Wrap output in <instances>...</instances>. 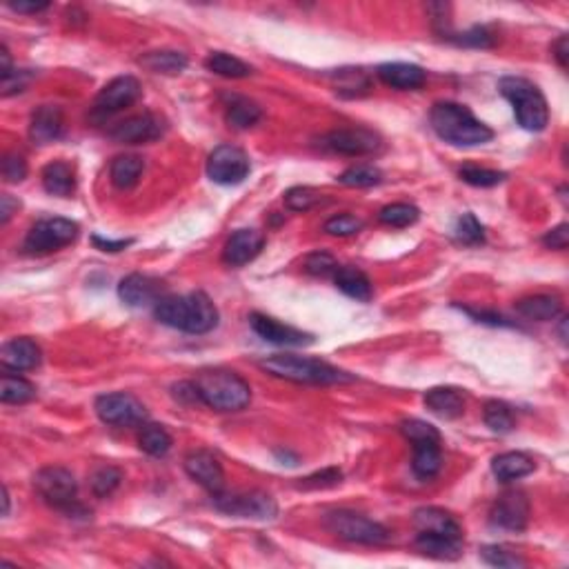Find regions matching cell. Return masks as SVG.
Listing matches in <instances>:
<instances>
[{
    "label": "cell",
    "instance_id": "6da1fadb",
    "mask_svg": "<svg viewBox=\"0 0 569 569\" xmlns=\"http://www.w3.org/2000/svg\"><path fill=\"white\" fill-rule=\"evenodd\" d=\"M163 325L185 334H207L218 325V309L207 294L191 292L187 296H165L154 308Z\"/></svg>",
    "mask_w": 569,
    "mask_h": 569
},
{
    "label": "cell",
    "instance_id": "7a4b0ae2",
    "mask_svg": "<svg viewBox=\"0 0 569 569\" xmlns=\"http://www.w3.org/2000/svg\"><path fill=\"white\" fill-rule=\"evenodd\" d=\"M432 129L440 140L456 147L485 145L494 138V131L480 122L465 105L436 103L430 113Z\"/></svg>",
    "mask_w": 569,
    "mask_h": 569
},
{
    "label": "cell",
    "instance_id": "3957f363",
    "mask_svg": "<svg viewBox=\"0 0 569 569\" xmlns=\"http://www.w3.org/2000/svg\"><path fill=\"white\" fill-rule=\"evenodd\" d=\"M261 370L276 378L292 380V383H308V385H336V383H352L354 376L339 367L330 365L325 361L308 356H294V354H276V356L265 358L258 362Z\"/></svg>",
    "mask_w": 569,
    "mask_h": 569
},
{
    "label": "cell",
    "instance_id": "277c9868",
    "mask_svg": "<svg viewBox=\"0 0 569 569\" xmlns=\"http://www.w3.org/2000/svg\"><path fill=\"white\" fill-rule=\"evenodd\" d=\"M200 405L216 411L245 409L252 401V389L247 380L230 370H203L194 380Z\"/></svg>",
    "mask_w": 569,
    "mask_h": 569
},
{
    "label": "cell",
    "instance_id": "5b68a950",
    "mask_svg": "<svg viewBox=\"0 0 569 569\" xmlns=\"http://www.w3.org/2000/svg\"><path fill=\"white\" fill-rule=\"evenodd\" d=\"M498 90L511 103L516 121L527 131H542L550 122V107L542 91L527 78L505 76L498 82Z\"/></svg>",
    "mask_w": 569,
    "mask_h": 569
},
{
    "label": "cell",
    "instance_id": "8992f818",
    "mask_svg": "<svg viewBox=\"0 0 569 569\" xmlns=\"http://www.w3.org/2000/svg\"><path fill=\"white\" fill-rule=\"evenodd\" d=\"M325 527L334 536L347 542H358V545H385V542H389V532L383 525L374 523V520L356 514V511H330L325 516Z\"/></svg>",
    "mask_w": 569,
    "mask_h": 569
},
{
    "label": "cell",
    "instance_id": "52a82bcc",
    "mask_svg": "<svg viewBox=\"0 0 569 569\" xmlns=\"http://www.w3.org/2000/svg\"><path fill=\"white\" fill-rule=\"evenodd\" d=\"M214 507L227 516H236V518H252V520H274L278 516V505L274 498L265 492H234L225 494L218 492L212 494Z\"/></svg>",
    "mask_w": 569,
    "mask_h": 569
},
{
    "label": "cell",
    "instance_id": "ba28073f",
    "mask_svg": "<svg viewBox=\"0 0 569 569\" xmlns=\"http://www.w3.org/2000/svg\"><path fill=\"white\" fill-rule=\"evenodd\" d=\"M34 485H36V492L41 494L43 501L50 503L56 510L67 511V514L78 510L76 479H74L72 472L65 470V467H43V470L34 476Z\"/></svg>",
    "mask_w": 569,
    "mask_h": 569
},
{
    "label": "cell",
    "instance_id": "9c48e42d",
    "mask_svg": "<svg viewBox=\"0 0 569 569\" xmlns=\"http://www.w3.org/2000/svg\"><path fill=\"white\" fill-rule=\"evenodd\" d=\"M78 238V222L69 218H43L25 236V252L50 253L63 249Z\"/></svg>",
    "mask_w": 569,
    "mask_h": 569
},
{
    "label": "cell",
    "instance_id": "30bf717a",
    "mask_svg": "<svg viewBox=\"0 0 569 569\" xmlns=\"http://www.w3.org/2000/svg\"><path fill=\"white\" fill-rule=\"evenodd\" d=\"M252 172L249 156L236 145H221L209 154L207 176L218 185H240Z\"/></svg>",
    "mask_w": 569,
    "mask_h": 569
},
{
    "label": "cell",
    "instance_id": "8fae6325",
    "mask_svg": "<svg viewBox=\"0 0 569 569\" xmlns=\"http://www.w3.org/2000/svg\"><path fill=\"white\" fill-rule=\"evenodd\" d=\"M96 414L103 423L116 425V427H131V425H143L147 420L145 405L125 392L105 394V396L96 398Z\"/></svg>",
    "mask_w": 569,
    "mask_h": 569
},
{
    "label": "cell",
    "instance_id": "7c38bea8",
    "mask_svg": "<svg viewBox=\"0 0 569 569\" xmlns=\"http://www.w3.org/2000/svg\"><path fill=\"white\" fill-rule=\"evenodd\" d=\"M143 96V87H140L138 78L134 76H118L112 82L100 90V94L94 100V118L105 121V118L113 116V113L122 112V109L131 107L136 100Z\"/></svg>",
    "mask_w": 569,
    "mask_h": 569
},
{
    "label": "cell",
    "instance_id": "4fadbf2b",
    "mask_svg": "<svg viewBox=\"0 0 569 569\" xmlns=\"http://www.w3.org/2000/svg\"><path fill=\"white\" fill-rule=\"evenodd\" d=\"M323 145L340 156H370L376 154L383 145L378 134L365 127H347V129H334L323 138Z\"/></svg>",
    "mask_w": 569,
    "mask_h": 569
},
{
    "label": "cell",
    "instance_id": "5bb4252c",
    "mask_svg": "<svg viewBox=\"0 0 569 569\" xmlns=\"http://www.w3.org/2000/svg\"><path fill=\"white\" fill-rule=\"evenodd\" d=\"M163 121L154 113H138L121 121L109 129V138L121 143V145H143L163 136Z\"/></svg>",
    "mask_w": 569,
    "mask_h": 569
},
{
    "label": "cell",
    "instance_id": "9a60e30c",
    "mask_svg": "<svg viewBox=\"0 0 569 569\" xmlns=\"http://www.w3.org/2000/svg\"><path fill=\"white\" fill-rule=\"evenodd\" d=\"M489 520L494 527L507 529V532H523L529 523V501L523 492H505L498 496L492 505Z\"/></svg>",
    "mask_w": 569,
    "mask_h": 569
},
{
    "label": "cell",
    "instance_id": "2e32d148",
    "mask_svg": "<svg viewBox=\"0 0 569 569\" xmlns=\"http://www.w3.org/2000/svg\"><path fill=\"white\" fill-rule=\"evenodd\" d=\"M185 472L191 480L207 489L209 494H218L225 487V472L218 458L207 449H196V452L187 454L185 458Z\"/></svg>",
    "mask_w": 569,
    "mask_h": 569
},
{
    "label": "cell",
    "instance_id": "e0dca14e",
    "mask_svg": "<svg viewBox=\"0 0 569 569\" xmlns=\"http://www.w3.org/2000/svg\"><path fill=\"white\" fill-rule=\"evenodd\" d=\"M118 296L129 308H145V305L159 303L163 296V283L154 276L147 274H129L118 284Z\"/></svg>",
    "mask_w": 569,
    "mask_h": 569
},
{
    "label": "cell",
    "instance_id": "ac0fdd59",
    "mask_svg": "<svg viewBox=\"0 0 569 569\" xmlns=\"http://www.w3.org/2000/svg\"><path fill=\"white\" fill-rule=\"evenodd\" d=\"M249 323H252V330L256 331L265 343L280 345V347H305V345L314 343L312 336L305 334V331L290 325H283V323H278L276 318L262 316V314H252Z\"/></svg>",
    "mask_w": 569,
    "mask_h": 569
},
{
    "label": "cell",
    "instance_id": "d6986e66",
    "mask_svg": "<svg viewBox=\"0 0 569 569\" xmlns=\"http://www.w3.org/2000/svg\"><path fill=\"white\" fill-rule=\"evenodd\" d=\"M265 247V236L258 230H238L230 236L225 249H222V261L231 267H243L252 262Z\"/></svg>",
    "mask_w": 569,
    "mask_h": 569
},
{
    "label": "cell",
    "instance_id": "ffe728a7",
    "mask_svg": "<svg viewBox=\"0 0 569 569\" xmlns=\"http://www.w3.org/2000/svg\"><path fill=\"white\" fill-rule=\"evenodd\" d=\"M65 131V116L63 109L56 105H41L36 112L32 113V122H29V138L36 145H50L54 140H58Z\"/></svg>",
    "mask_w": 569,
    "mask_h": 569
},
{
    "label": "cell",
    "instance_id": "44dd1931",
    "mask_svg": "<svg viewBox=\"0 0 569 569\" xmlns=\"http://www.w3.org/2000/svg\"><path fill=\"white\" fill-rule=\"evenodd\" d=\"M43 361V352L32 339H12L0 349V362L10 371L36 370Z\"/></svg>",
    "mask_w": 569,
    "mask_h": 569
},
{
    "label": "cell",
    "instance_id": "7402d4cb",
    "mask_svg": "<svg viewBox=\"0 0 569 569\" xmlns=\"http://www.w3.org/2000/svg\"><path fill=\"white\" fill-rule=\"evenodd\" d=\"M414 527L418 532L439 534V536H449L463 541V527L449 511L440 507H420L414 511Z\"/></svg>",
    "mask_w": 569,
    "mask_h": 569
},
{
    "label": "cell",
    "instance_id": "603a6c76",
    "mask_svg": "<svg viewBox=\"0 0 569 569\" xmlns=\"http://www.w3.org/2000/svg\"><path fill=\"white\" fill-rule=\"evenodd\" d=\"M425 407L439 418H458L465 414V394L456 387H434L425 394Z\"/></svg>",
    "mask_w": 569,
    "mask_h": 569
},
{
    "label": "cell",
    "instance_id": "cb8c5ba5",
    "mask_svg": "<svg viewBox=\"0 0 569 569\" xmlns=\"http://www.w3.org/2000/svg\"><path fill=\"white\" fill-rule=\"evenodd\" d=\"M378 78L394 90H418L427 81L423 67L411 63H385L378 67Z\"/></svg>",
    "mask_w": 569,
    "mask_h": 569
},
{
    "label": "cell",
    "instance_id": "d4e9b609",
    "mask_svg": "<svg viewBox=\"0 0 569 569\" xmlns=\"http://www.w3.org/2000/svg\"><path fill=\"white\" fill-rule=\"evenodd\" d=\"M516 312L523 318H527V321L547 323L554 321V318L563 312V303H560L558 296L554 294H536L527 296V299H520L518 303H516Z\"/></svg>",
    "mask_w": 569,
    "mask_h": 569
},
{
    "label": "cell",
    "instance_id": "484cf974",
    "mask_svg": "<svg viewBox=\"0 0 569 569\" xmlns=\"http://www.w3.org/2000/svg\"><path fill=\"white\" fill-rule=\"evenodd\" d=\"M334 283L345 296L349 299H356L367 303L374 296V287H371V280L362 274L356 267H339L334 274Z\"/></svg>",
    "mask_w": 569,
    "mask_h": 569
},
{
    "label": "cell",
    "instance_id": "4316f807",
    "mask_svg": "<svg viewBox=\"0 0 569 569\" xmlns=\"http://www.w3.org/2000/svg\"><path fill=\"white\" fill-rule=\"evenodd\" d=\"M534 461L523 452H507L501 454L492 461V472L498 480L503 483H511V480L525 479L534 472Z\"/></svg>",
    "mask_w": 569,
    "mask_h": 569
},
{
    "label": "cell",
    "instance_id": "83f0119b",
    "mask_svg": "<svg viewBox=\"0 0 569 569\" xmlns=\"http://www.w3.org/2000/svg\"><path fill=\"white\" fill-rule=\"evenodd\" d=\"M43 187L51 196H60V199L72 196L76 190V176H74L72 165L63 163V160H54V163L47 165L43 169Z\"/></svg>",
    "mask_w": 569,
    "mask_h": 569
},
{
    "label": "cell",
    "instance_id": "f1b7e54d",
    "mask_svg": "<svg viewBox=\"0 0 569 569\" xmlns=\"http://www.w3.org/2000/svg\"><path fill=\"white\" fill-rule=\"evenodd\" d=\"M416 547H418V551H423L425 556H432V558L439 560H454L463 554V541L427 532H418V536H416Z\"/></svg>",
    "mask_w": 569,
    "mask_h": 569
},
{
    "label": "cell",
    "instance_id": "f546056e",
    "mask_svg": "<svg viewBox=\"0 0 569 569\" xmlns=\"http://www.w3.org/2000/svg\"><path fill=\"white\" fill-rule=\"evenodd\" d=\"M145 69L154 74H165V76H176V74H183L187 69V56L183 51L174 50H160V51H147V54L140 56L138 60Z\"/></svg>",
    "mask_w": 569,
    "mask_h": 569
},
{
    "label": "cell",
    "instance_id": "4dcf8cb0",
    "mask_svg": "<svg viewBox=\"0 0 569 569\" xmlns=\"http://www.w3.org/2000/svg\"><path fill=\"white\" fill-rule=\"evenodd\" d=\"M143 169H145V163H143L140 156H118V159H113L112 168H109V176H112L113 187H118V190H131L140 181Z\"/></svg>",
    "mask_w": 569,
    "mask_h": 569
},
{
    "label": "cell",
    "instance_id": "1f68e13d",
    "mask_svg": "<svg viewBox=\"0 0 569 569\" xmlns=\"http://www.w3.org/2000/svg\"><path fill=\"white\" fill-rule=\"evenodd\" d=\"M443 467V456H440V443H420L414 445V461L411 470L418 479H434Z\"/></svg>",
    "mask_w": 569,
    "mask_h": 569
},
{
    "label": "cell",
    "instance_id": "d6a6232c",
    "mask_svg": "<svg viewBox=\"0 0 569 569\" xmlns=\"http://www.w3.org/2000/svg\"><path fill=\"white\" fill-rule=\"evenodd\" d=\"M262 118V109L253 100L243 96H231L227 100V122L234 129H249Z\"/></svg>",
    "mask_w": 569,
    "mask_h": 569
},
{
    "label": "cell",
    "instance_id": "836d02e7",
    "mask_svg": "<svg viewBox=\"0 0 569 569\" xmlns=\"http://www.w3.org/2000/svg\"><path fill=\"white\" fill-rule=\"evenodd\" d=\"M36 398V387L29 380H25L23 376L14 374H3L0 380V401L5 405H25V402Z\"/></svg>",
    "mask_w": 569,
    "mask_h": 569
},
{
    "label": "cell",
    "instance_id": "e575fe53",
    "mask_svg": "<svg viewBox=\"0 0 569 569\" xmlns=\"http://www.w3.org/2000/svg\"><path fill=\"white\" fill-rule=\"evenodd\" d=\"M205 67L212 74L225 78H247L252 74V67L247 63H243V60L231 54H225V51H212L205 58Z\"/></svg>",
    "mask_w": 569,
    "mask_h": 569
},
{
    "label": "cell",
    "instance_id": "d590c367",
    "mask_svg": "<svg viewBox=\"0 0 569 569\" xmlns=\"http://www.w3.org/2000/svg\"><path fill=\"white\" fill-rule=\"evenodd\" d=\"M138 448L150 456H165L172 449V436L168 434L163 425H145L138 434Z\"/></svg>",
    "mask_w": 569,
    "mask_h": 569
},
{
    "label": "cell",
    "instance_id": "8d00e7d4",
    "mask_svg": "<svg viewBox=\"0 0 569 569\" xmlns=\"http://www.w3.org/2000/svg\"><path fill=\"white\" fill-rule=\"evenodd\" d=\"M483 418L485 425H487L492 432H496V434H510V432L514 430V414H511L510 407L501 401L485 402Z\"/></svg>",
    "mask_w": 569,
    "mask_h": 569
},
{
    "label": "cell",
    "instance_id": "74e56055",
    "mask_svg": "<svg viewBox=\"0 0 569 569\" xmlns=\"http://www.w3.org/2000/svg\"><path fill=\"white\" fill-rule=\"evenodd\" d=\"M383 181V172L374 165H354V168L345 169L339 176V183L345 187H374Z\"/></svg>",
    "mask_w": 569,
    "mask_h": 569
},
{
    "label": "cell",
    "instance_id": "f35d334b",
    "mask_svg": "<svg viewBox=\"0 0 569 569\" xmlns=\"http://www.w3.org/2000/svg\"><path fill=\"white\" fill-rule=\"evenodd\" d=\"M420 218L418 207L409 203H392L380 209L378 221L387 227H409Z\"/></svg>",
    "mask_w": 569,
    "mask_h": 569
},
{
    "label": "cell",
    "instance_id": "ab89813d",
    "mask_svg": "<svg viewBox=\"0 0 569 569\" xmlns=\"http://www.w3.org/2000/svg\"><path fill=\"white\" fill-rule=\"evenodd\" d=\"M401 432L411 445L420 443H440V432L436 430L434 425L425 423L420 418H409L401 423Z\"/></svg>",
    "mask_w": 569,
    "mask_h": 569
},
{
    "label": "cell",
    "instance_id": "60d3db41",
    "mask_svg": "<svg viewBox=\"0 0 569 569\" xmlns=\"http://www.w3.org/2000/svg\"><path fill=\"white\" fill-rule=\"evenodd\" d=\"M121 480H122V472L118 470V467H112V465L98 467L90 479L91 492H94L98 498H107L116 492Z\"/></svg>",
    "mask_w": 569,
    "mask_h": 569
},
{
    "label": "cell",
    "instance_id": "b9f144b4",
    "mask_svg": "<svg viewBox=\"0 0 569 569\" xmlns=\"http://www.w3.org/2000/svg\"><path fill=\"white\" fill-rule=\"evenodd\" d=\"M480 556H483L485 563L494 565V567H503V569H518L527 565V560L523 556H518L516 551H511L510 547L503 545H487L480 550Z\"/></svg>",
    "mask_w": 569,
    "mask_h": 569
},
{
    "label": "cell",
    "instance_id": "7bdbcfd3",
    "mask_svg": "<svg viewBox=\"0 0 569 569\" xmlns=\"http://www.w3.org/2000/svg\"><path fill=\"white\" fill-rule=\"evenodd\" d=\"M458 176L472 187H496L505 181V174L503 172L476 168V165H463V168L458 169Z\"/></svg>",
    "mask_w": 569,
    "mask_h": 569
},
{
    "label": "cell",
    "instance_id": "ee69618b",
    "mask_svg": "<svg viewBox=\"0 0 569 569\" xmlns=\"http://www.w3.org/2000/svg\"><path fill=\"white\" fill-rule=\"evenodd\" d=\"M318 203H323V194H318L312 187H292L284 194V205L292 212H309L312 207H316Z\"/></svg>",
    "mask_w": 569,
    "mask_h": 569
},
{
    "label": "cell",
    "instance_id": "f6af8a7d",
    "mask_svg": "<svg viewBox=\"0 0 569 569\" xmlns=\"http://www.w3.org/2000/svg\"><path fill=\"white\" fill-rule=\"evenodd\" d=\"M456 240L463 245H483L485 231L483 225L474 214H463L456 222Z\"/></svg>",
    "mask_w": 569,
    "mask_h": 569
},
{
    "label": "cell",
    "instance_id": "bcb514c9",
    "mask_svg": "<svg viewBox=\"0 0 569 569\" xmlns=\"http://www.w3.org/2000/svg\"><path fill=\"white\" fill-rule=\"evenodd\" d=\"M361 230H362V221H358V218L352 216V214H340V216L330 218V221L325 222L327 234L340 236V238L358 234Z\"/></svg>",
    "mask_w": 569,
    "mask_h": 569
},
{
    "label": "cell",
    "instance_id": "7dc6e473",
    "mask_svg": "<svg viewBox=\"0 0 569 569\" xmlns=\"http://www.w3.org/2000/svg\"><path fill=\"white\" fill-rule=\"evenodd\" d=\"M343 480V472L336 470V467H327V470L316 472V474L308 476L299 483L300 489H327V487H336V485Z\"/></svg>",
    "mask_w": 569,
    "mask_h": 569
},
{
    "label": "cell",
    "instance_id": "c3c4849f",
    "mask_svg": "<svg viewBox=\"0 0 569 569\" xmlns=\"http://www.w3.org/2000/svg\"><path fill=\"white\" fill-rule=\"evenodd\" d=\"M336 269H339V262L327 252L309 253V256L305 258V271H309L312 276H330L336 274Z\"/></svg>",
    "mask_w": 569,
    "mask_h": 569
},
{
    "label": "cell",
    "instance_id": "681fc988",
    "mask_svg": "<svg viewBox=\"0 0 569 569\" xmlns=\"http://www.w3.org/2000/svg\"><path fill=\"white\" fill-rule=\"evenodd\" d=\"M3 176L7 183H23L27 176V163H25L23 156L7 154L3 159Z\"/></svg>",
    "mask_w": 569,
    "mask_h": 569
},
{
    "label": "cell",
    "instance_id": "f907efd6",
    "mask_svg": "<svg viewBox=\"0 0 569 569\" xmlns=\"http://www.w3.org/2000/svg\"><path fill=\"white\" fill-rule=\"evenodd\" d=\"M454 43H456V45L480 47V50H485V47L494 45V36L487 27H472L470 32H465V34H461L458 38H454Z\"/></svg>",
    "mask_w": 569,
    "mask_h": 569
},
{
    "label": "cell",
    "instance_id": "816d5d0a",
    "mask_svg": "<svg viewBox=\"0 0 569 569\" xmlns=\"http://www.w3.org/2000/svg\"><path fill=\"white\" fill-rule=\"evenodd\" d=\"M542 243H545V247L558 249V252L567 249V245H569V227H567V222H560L558 227H554V230L547 231L545 238H542Z\"/></svg>",
    "mask_w": 569,
    "mask_h": 569
},
{
    "label": "cell",
    "instance_id": "f5cc1de1",
    "mask_svg": "<svg viewBox=\"0 0 569 569\" xmlns=\"http://www.w3.org/2000/svg\"><path fill=\"white\" fill-rule=\"evenodd\" d=\"M32 81V74L29 72H16L12 76L3 78V96H12L16 91H23L27 87V82Z\"/></svg>",
    "mask_w": 569,
    "mask_h": 569
},
{
    "label": "cell",
    "instance_id": "db71d44e",
    "mask_svg": "<svg viewBox=\"0 0 569 569\" xmlns=\"http://www.w3.org/2000/svg\"><path fill=\"white\" fill-rule=\"evenodd\" d=\"M174 396H176L178 401H183V402H200L199 392H196L194 380H191V383L174 385Z\"/></svg>",
    "mask_w": 569,
    "mask_h": 569
},
{
    "label": "cell",
    "instance_id": "11a10c76",
    "mask_svg": "<svg viewBox=\"0 0 569 569\" xmlns=\"http://www.w3.org/2000/svg\"><path fill=\"white\" fill-rule=\"evenodd\" d=\"M50 7V3H27V0H19V3H10V10L19 12V14H38V12H45Z\"/></svg>",
    "mask_w": 569,
    "mask_h": 569
},
{
    "label": "cell",
    "instance_id": "9f6ffc18",
    "mask_svg": "<svg viewBox=\"0 0 569 569\" xmlns=\"http://www.w3.org/2000/svg\"><path fill=\"white\" fill-rule=\"evenodd\" d=\"M94 245L100 249V252H121V249L129 247L134 240L127 238V240H107V238H100V236H94Z\"/></svg>",
    "mask_w": 569,
    "mask_h": 569
},
{
    "label": "cell",
    "instance_id": "6f0895ef",
    "mask_svg": "<svg viewBox=\"0 0 569 569\" xmlns=\"http://www.w3.org/2000/svg\"><path fill=\"white\" fill-rule=\"evenodd\" d=\"M20 203L14 199V196L10 194H3L0 196V221L7 222L12 218V214H14V209H19Z\"/></svg>",
    "mask_w": 569,
    "mask_h": 569
},
{
    "label": "cell",
    "instance_id": "680465c9",
    "mask_svg": "<svg viewBox=\"0 0 569 569\" xmlns=\"http://www.w3.org/2000/svg\"><path fill=\"white\" fill-rule=\"evenodd\" d=\"M567 54H569V43H567V36H560L558 41L554 43V56L556 60H558L560 67H567Z\"/></svg>",
    "mask_w": 569,
    "mask_h": 569
},
{
    "label": "cell",
    "instance_id": "91938a15",
    "mask_svg": "<svg viewBox=\"0 0 569 569\" xmlns=\"http://www.w3.org/2000/svg\"><path fill=\"white\" fill-rule=\"evenodd\" d=\"M470 316H474L479 323H489V325H507L505 318L496 316V314H487V312H474V309H465Z\"/></svg>",
    "mask_w": 569,
    "mask_h": 569
},
{
    "label": "cell",
    "instance_id": "94428289",
    "mask_svg": "<svg viewBox=\"0 0 569 569\" xmlns=\"http://www.w3.org/2000/svg\"><path fill=\"white\" fill-rule=\"evenodd\" d=\"M3 503H5V510H3V516H10V492H7V487L3 489Z\"/></svg>",
    "mask_w": 569,
    "mask_h": 569
}]
</instances>
